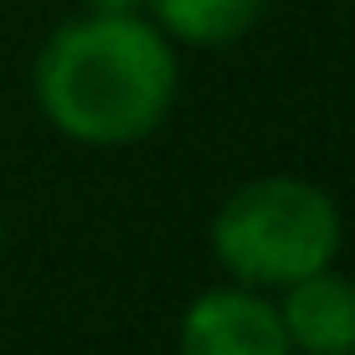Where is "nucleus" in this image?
I'll list each match as a JSON object with an SVG mask.
<instances>
[{
	"mask_svg": "<svg viewBox=\"0 0 355 355\" xmlns=\"http://www.w3.org/2000/svg\"><path fill=\"white\" fill-rule=\"evenodd\" d=\"M180 355H293L278 304L248 284L206 288L180 314Z\"/></svg>",
	"mask_w": 355,
	"mask_h": 355,
	"instance_id": "3",
	"label": "nucleus"
},
{
	"mask_svg": "<svg viewBox=\"0 0 355 355\" xmlns=\"http://www.w3.org/2000/svg\"><path fill=\"white\" fill-rule=\"evenodd\" d=\"M278 320L293 350L304 355H355V278L320 268L284 288Z\"/></svg>",
	"mask_w": 355,
	"mask_h": 355,
	"instance_id": "4",
	"label": "nucleus"
},
{
	"mask_svg": "<svg viewBox=\"0 0 355 355\" xmlns=\"http://www.w3.org/2000/svg\"><path fill=\"white\" fill-rule=\"evenodd\" d=\"M0 248H6V211H0Z\"/></svg>",
	"mask_w": 355,
	"mask_h": 355,
	"instance_id": "7",
	"label": "nucleus"
},
{
	"mask_svg": "<svg viewBox=\"0 0 355 355\" xmlns=\"http://www.w3.org/2000/svg\"><path fill=\"white\" fill-rule=\"evenodd\" d=\"M175 46L139 10H88L36 57V103L57 134L93 150L139 144L175 103Z\"/></svg>",
	"mask_w": 355,
	"mask_h": 355,
	"instance_id": "1",
	"label": "nucleus"
},
{
	"mask_svg": "<svg viewBox=\"0 0 355 355\" xmlns=\"http://www.w3.org/2000/svg\"><path fill=\"white\" fill-rule=\"evenodd\" d=\"M93 10H139L144 0H88Z\"/></svg>",
	"mask_w": 355,
	"mask_h": 355,
	"instance_id": "6",
	"label": "nucleus"
},
{
	"mask_svg": "<svg viewBox=\"0 0 355 355\" xmlns=\"http://www.w3.org/2000/svg\"><path fill=\"white\" fill-rule=\"evenodd\" d=\"M345 222L335 196L299 175H258L211 216V252L237 284L288 288L335 263Z\"/></svg>",
	"mask_w": 355,
	"mask_h": 355,
	"instance_id": "2",
	"label": "nucleus"
},
{
	"mask_svg": "<svg viewBox=\"0 0 355 355\" xmlns=\"http://www.w3.org/2000/svg\"><path fill=\"white\" fill-rule=\"evenodd\" d=\"M155 26L186 46H227L263 21L268 0H144Z\"/></svg>",
	"mask_w": 355,
	"mask_h": 355,
	"instance_id": "5",
	"label": "nucleus"
}]
</instances>
